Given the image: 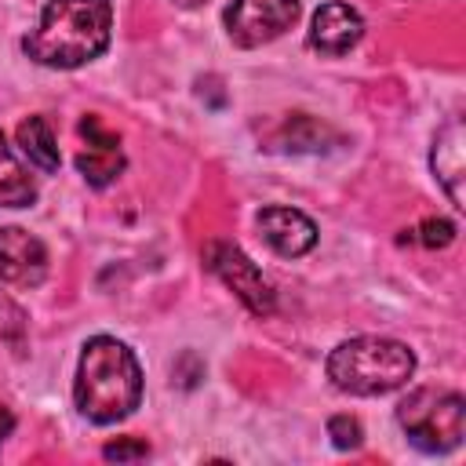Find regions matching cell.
<instances>
[{"label": "cell", "mask_w": 466, "mask_h": 466, "mask_svg": "<svg viewBox=\"0 0 466 466\" xmlns=\"http://www.w3.org/2000/svg\"><path fill=\"white\" fill-rule=\"evenodd\" d=\"M328 437H331V444L342 448V451H353V448L364 444V430H360V422H357L353 415H331V419H328Z\"/></svg>", "instance_id": "17"}, {"label": "cell", "mask_w": 466, "mask_h": 466, "mask_svg": "<svg viewBox=\"0 0 466 466\" xmlns=\"http://www.w3.org/2000/svg\"><path fill=\"white\" fill-rule=\"evenodd\" d=\"M295 18L299 0H233L222 15V25L237 47H262L288 33Z\"/></svg>", "instance_id": "6"}, {"label": "cell", "mask_w": 466, "mask_h": 466, "mask_svg": "<svg viewBox=\"0 0 466 466\" xmlns=\"http://www.w3.org/2000/svg\"><path fill=\"white\" fill-rule=\"evenodd\" d=\"M109 0H47L40 25L22 40V51L51 69H80L109 47Z\"/></svg>", "instance_id": "1"}, {"label": "cell", "mask_w": 466, "mask_h": 466, "mask_svg": "<svg viewBox=\"0 0 466 466\" xmlns=\"http://www.w3.org/2000/svg\"><path fill=\"white\" fill-rule=\"evenodd\" d=\"M25 331H29L25 309L7 291H0V342H7L15 353H22L25 350Z\"/></svg>", "instance_id": "14"}, {"label": "cell", "mask_w": 466, "mask_h": 466, "mask_svg": "<svg viewBox=\"0 0 466 466\" xmlns=\"http://www.w3.org/2000/svg\"><path fill=\"white\" fill-rule=\"evenodd\" d=\"M324 138H328V127L317 124L313 116H291L284 124V142L288 149H324Z\"/></svg>", "instance_id": "15"}, {"label": "cell", "mask_w": 466, "mask_h": 466, "mask_svg": "<svg viewBox=\"0 0 466 466\" xmlns=\"http://www.w3.org/2000/svg\"><path fill=\"white\" fill-rule=\"evenodd\" d=\"M73 400L84 419L109 426L127 419L142 400V368L138 357L113 335H95L84 342Z\"/></svg>", "instance_id": "2"}, {"label": "cell", "mask_w": 466, "mask_h": 466, "mask_svg": "<svg viewBox=\"0 0 466 466\" xmlns=\"http://www.w3.org/2000/svg\"><path fill=\"white\" fill-rule=\"evenodd\" d=\"M430 167H433L437 182L444 186L448 200L455 208H462V178H466V131H462V120H448L437 131L433 153H430Z\"/></svg>", "instance_id": "10"}, {"label": "cell", "mask_w": 466, "mask_h": 466, "mask_svg": "<svg viewBox=\"0 0 466 466\" xmlns=\"http://www.w3.org/2000/svg\"><path fill=\"white\" fill-rule=\"evenodd\" d=\"M76 167L80 175L91 182V186H109L120 171H124V153L120 146H87L80 157H76Z\"/></svg>", "instance_id": "13"}, {"label": "cell", "mask_w": 466, "mask_h": 466, "mask_svg": "<svg viewBox=\"0 0 466 466\" xmlns=\"http://www.w3.org/2000/svg\"><path fill=\"white\" fill-rule=\"evenodd\" d=\"M36 200V182L22 167V160L11 153L4 131H0V208H25Z\"/></svg>", "instance_id": "11"}, {"label": "cell", "mask_w": 466, "mask_h": 466, "mask_svg": "<svg viewBox=\"0 0 466 466\" xmlns=\"http://www.w3.org/2000/svg\"><path fill=\"white\" fill-rule=\"evenodd\" d=\"M11 426H15V419H11V411H7L4 404H0V441H4L7 433H11Z\"/></svg>", "instance_id": "19"}, {"label": "cell", "mask_w": 466, "mask_h": 466, "mask_svg": "<svg viewBox=\"0 0 466 466\" xmlns=\"http://www.w3.org/2000/svg\"><path fill=\"white\" fill-rule=\"evenodd\" d=\"M360 36H364V18L350 4H339V0L320 4L309 22V47L328 58H339L350 47H357Z\"/></svg>", "instance_id": "9"}, {"label": "cell", "mask_w": 466, "mask_h": 466, "mask_svg": "<svg viewBox=\"0 0 466 466\" xmlns=\"http://www.w3.org/2000/svg\"><path fill=\"white\" fill-rule=\"evenodd\" d=\"M47 277V248L22 226L0 229V280L11 288H36Z\"/></svg>", "instance_id": "7"}, {"label": "cell", "mask_w": 466, "mask_h": 466, "mask_svg": "<svg viewBox=\"0 0 466 466\" xmlns=\"http://www.w3.org/2000/svg\"><path fill=\"white\" fill-rule=\"evenodd\" d=\"M397 422L419 451L444 455L459 448L466 430V404L455 390L444 386H419L397 404Z\"/></svg>", "instance_id": "4"}, {"label": "cell", "mask_w": 466, "mask_h": 466, "mask_svg": "<svg viewBox=\"0 0 466 466\" xmlns=\"http://www.w3.org/2000/svg\"><path fill=\"white\" fill-rule=\"evenodd\" d=\"M102 455L113 462H135V459H146L149 455V448H146V441H135V437H120V441H113V444H106L102 448Z\"/></svg>", "instance_id": "18"}, {"label": "cell", "mask_w": 466, "mask_h": 466, "mask_svg": "<svg viewBox=\"0 0 466 466\" xmlns=\"http://www.w3.org/2000/svg\"><path fill=\"white\" fill-rule=\"evenodd\" d=\"M204 266L255 313V317H269L277 309V291L273 284L262 277V269L229 240H211L204 248Z\"/></svg>", "instance_id": "5"}, {"label": "cell", "mask_w": 466, "mask_h": 466, "mask_svg": "<svg viewBox=\"0 0 466 466\" xmlns=\"http://www.w3.org/2000/svg\"><path fill=\"white\" fill-rule=\"evenodd\" d=\"M178 7H200V4H208V0H175Z\"/></svg>", "instance_id": "20"}, {"label": "cell", "mask_w": 466, "mask_h": 466, "mask_svg": "<svg viewBox=\"0 0 466 466\" xmlns=\"http://www.w3.org/2000/svg\"><path fill=\"white\" fill-rule=\"evenodd\" d=\"M415 375V353L382 335H357L328 353V379L353 397H382L400 390Z\"/></svg>", "instance_id": "3"}, {"label": "cell", "mask_w": 466, "mask_h": 466, "mask_svg": "<svg viewBox=\"0 0 466 466\" xmlns=\"http://www.w3.org/2000/svg\"><path fill=\"white\" fill-rule=\"evenodd\" d=\"M400 240H419L422 248H448L455 240V226L448 218H426L415 229H408V237H400Z\"/></svg>", "instance_id": "16"}, {"label": "cell", "mask_w": 466, "mask_h": 466, "mask_svg": "<svg viewBox=\"0 0 466 466\" xmlns=\"http://www.w3.org/2000/svg\"><path fill=\"white\" fill-rule=\"evenodd\" d=\"M18 146L29 157V164H36L40 171H58V146L44 116H29L18 124Z\"/></svg>", "instance_id": "12"}, {"label": "cell", "mask_w": 466, "mask_h": 466, "mask_svg": "<svg viewBox=\"0 0 466 466\" xmlns=\"http://www.w3.org/2000/svg\"><path fill=\"white\" fill-rule=\"evenodd\" d=\"M258 233L284 258H299V255L313 251V244H317L313 218L295 208H284V204H269L258 211Z\"/></svg>", "instance_id": "8"}]
</instances>
